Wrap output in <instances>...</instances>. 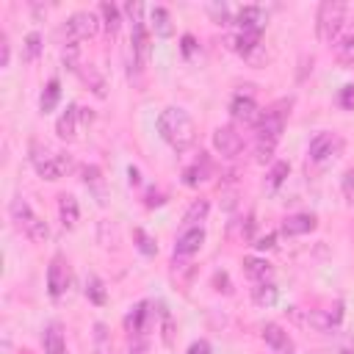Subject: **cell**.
Segmentation results:
<instances>
[{
  "mask_svg": "<svg viewBox=\"0 0 354 354\" xmlns=\"http://www.w3.org/2000/svg\"><path fill=\"white\" fill-rule=\"evenodd\" d=\"M8 58H11L8 36H6V33H0V66H8Z\"/></svg>",
  "mask_w": 354,
  "mask_h": 354,
  "instance_id": "obj_41",
  "label": "cell"
},
{
  "mask_svg": "<svg viewBox=\"0 0 354 354\" xmlns=\"http://www.w3.org/2000/svg\"><path fill=\"white\" fill-rule=\"evenodd\" d=\"M100 14H102V25H105V30H108L111 36H116V33H119V22H122L119 8H116L113 3H102V6H100Z\"/></svg>",
  "mask_w": 354,
  "mask_h": 354,
  "instance_id": "obj_30",
  "label": "cell"
},
{
  "mask_svg": "<svg viewBox=\"0 0 354 354\" xmlns=\"http://www.w3.org/2000/svg\"><path fill=\"white\" fill-rule=\"evenodd\" d=\"M185 354H210V343L207 340H194Z\"/></svg>",
  "mask_w": 354,
  "mask_h": 354,
  "instance_id": "obj_43",
  "label": "cell"
},
{
  "mask_svg": "<svg viewBox=\"0 0 354 354\" xmlns=\"http://www.w3.org/2000/svg\"><path fill=\"white\" fill-rule=\"evenodd\" d=\"M260 113H263V111L257 108V102H254L252 94H235L232 102H230V116H232L235 122L257 124V122H260Z\"/></svg>",
  "mask_w": 354,
  "mask_h": 354,
  "instance_id": "obj_12",
  "label": "cell"
},
{
  "mask_svg": "<svg viewBox=\"0 0 354 354\" xmlns=\"http://www.w3.org/2000/svg\"><path fill=\"white\" fill-rule=\"evenodd\" d=\"M127 354H147V343H144L141 337H136V340L130 343V348H127Z\"/></svg>",
  "mask_w": 354,
  "mask_h": 354,
  "instance_id": "obj_45",
  "label": "cell"
},
{
  "mask_svg": "<svg viewBox=\"0 0 354 354\" xmlns=\"http://www.w3.org/2000/svg\"><path fill=\"white\" fill-rule=\"evenodd\" d=\"M332 50H335V58H337L340 64H354V30L340 33V36L332 41Z\"/></svg>",
  "mask_w": 354,
  "mask_h": 354,
  "instance_id": "obj_27",
  "label": "cell"
},
{
  "mask_svg": "<svg viewBox=\"0 0 354 354\" xmlns=\"http://www.w3.org/2000/svg\"><path fill=\"white\" fill-rule=\"evenodd\" d=\"M271 263L266 257H243V274L254 282H271Z\"/></svg>",
  "mask_w": 354,
  "mask_h": 354,
  "instance_id": "obj_21",
  "label": "cell"
},
{
  "mask_svg": "<svg viewBox=\"0 0 354 354\" xmlns=\"http://www.w3.org/2000/svg\"><path fill=\"white\" fill-rule=\"evenodd\" d=\"M241 147H243V138H241V133H238L232 124H221V127L213 130V149H216L218 155L235 158V155L241 152Z\"/></svg>",
  "mask_w": 354,
  "mask_h": 354,
  "instance_id": "obj_11",
  "label": "cell"
},
{
  "mask_svg": "<svg viewBox=\"0 0 354 354\" xmlns=\"http://www.w3.org/2000/svg\"><path fill=\"white\" fill-rule=\"evenodd\" d=\"M124 11L133 17V30H130V44H133V58H136V64H147L149 61V50H152V44H149V30H147V22L141 19V3H127L124 6Z\"/></svg>",
  "mask_w": 354,
  "mask_h": 354,
  "instance_id": "obj_5",
  "label": "cell"
},
{
  "mask_svg": "<svg viewBox=\"0 0 354 354\" xmlns=\"http://www.w3.org/2000/svg\"><path fill=\"white\" fill-rule=\"evenodd\" d=\"M149 25H152L155 36H160V39L174 36V22H171V14H169L166 6H155V8L149 11Z\"/></svg>",
  "mask_w": 354,
  "mask_h": 354,
  "instance_id": "obj_18",
  "label": "cell"
},
{
  "mask_svg": "<svg viewBox=\"0 0 354 354\" xmlns=\"http://www.w3.org/2000/svg\"><path fill=\"white\" fill-rule=\"evenodd\" d=\"M277 299H279V288H277L274 282H254V288H252V301H254L257 307H274Z\"/></svg>",
  "mask_w": 354,
  "mask_h": 354,
  "instance_id": "obj_24",
  "label": "cell"
},
{
  "mask_svg": "<svg viewBox=\"0 0 354 354\" xmlns=\"http://www.w3.org/2000/svg\"><path fill=\"white\" fill-rule=\"evenodd\" d=\"M163 202H166V199H163L160 191H149V194H147V205H149V207H152V205H163Z\"/></svg>",
  "mask_w": 354,
  "mask_h": 354,
  "instance_id": "obj_47",
  "label": "cell"
},
{
  "mask_svg": "<svg viewBox=\"0 0 354 354\" xmlns=\"http://www.w3.org/2000/svg\"><path fill=\"white\" fill-rule=\"evenodd\" d=\"M86 296L94 301V304H105V285H102V279L100 277H88L86 279Z\"/></svg>",
  "mask_w": 354,
  "mask_h": 354,
  "instance_id": "obj_35",
  "label": "cell"
},
{
  "mask_svg": "<svg viewBox=\"0 0 354 354\" xmlns=\"http://www.w3.org/2000/svg\"><path fill=\"white\" fill-rule=\"evenodd\" d=\"M263 340H266L277 354H290V348H293L288 332H285L279 324H266V326H263Z\"/></svg>",
  "mask_w": 354,
  "mask_h": 354,
  "instance_id": "obj_17",
  "label": "cell"
},
{
  "mask_svg": "<svg viewBox=\"0 0 354 354\" xmlns=\"http://www.w3.org/2000/svg\"><path fill=\"white\" fill-rule=\"evenodd\" d=\"M304 321H307L313 329L326 332V329H332V326H337V324L343 321V301H335L332 307H324V310H310Z\"/></svg>",
  "mask_w": 354,
  "mask_h": 354,
  "instance_id": "obj_13",
  "label": "cell"
},
{
  "mask_svg": "<svg viewBox=\"0 0 354 354\" xmlns=\"http://www.w3.org/2000/svg\"><path fill=\"white\" fill-rule=\"evenodd\" d=\"M337 105L346 108V111H354V83H346V86L337 91Z\"/></svg>",
  "mask_w": 354,
  "mask_h": 354,
  "instance_id": "obj_38",
  "label": "cell"
},
{
  "mask_svg": "<svg viewBox=\"0 0 354 354\" xmlns=\"http://www.w3.org/2000/svg\"><path fill=\"white\" fill-rule=\"evenodd\" d=\"M77 72H80V77L88 83V88H91L97 97H105V80H102V75H100V72H97L91 64H83Z\"/></svg>",
  "mask_w": 354,
  "mask_h": 354,
  "instance_id": "obj_29",
  "label": "cell"
},
{
  "mask_svg": "<svg viewBox=\"0 0 354 354\" xmlns=\"http://www.w3.org/2000/svg\"><path fill=\"white\" fill-rule=\"evenodd\" d=\"M58 216H61L64 230H75V227H77L80 207H77V199H75L72 194H61V196H58Z\"/></svg>",
  "mask_w": 354,
  "mask_h": 354,
  "instance_id": "obj_20",
  "label": "cell"
},
{
  "mask_svg": "<svg viewBox=\"0 0 354 354\" xmlns=\"http://www.w3.org/2000/svg\"><path fill=\"white\" fill-rule=\"evenodd\" d=\"M346 22V3L340 0H324L318 6V17H315V30L321 41H335L343 30Z\"/></svg>",
  "mask_w": 354,
  "mask_h": 354,
  "instance_id": "obj_3",
  "label": "cell"
},
{
  "mask_svg": "<svg viewBox=\"0 0 354 354\" xmlns=\"http://www.w3.org/2000/svg\"><path fill=\"white\" fill-rule=\"evenodd\" d=\"M100 28V19L94 11H75L66 25H64V33H66V41H83V39H91Z\"/></svg>",
  "mask_w": 354,
  "mask_h": 354,
  "instance_id": "obj_8",
  "label": "cell"
},
{
  "mask_svg": "<svg viewBox=\"0 0 354 354\" xmlns=\"http://www.w3.org/2000/svg\"><path fill=\"white\" fill-rule=\"evenodd\" d=\"M8 210H11V218L17 221V227H19L33 243H44V241L50 238V227H47V221H41V218L33 213V207L28 205L25 196H14L11 205H8Z\"/></svg>",
  "mask_w": 354,
  "mask_h": 354,
  "instance_id": "obj_2",
  "label": "cell"
},
{
  "mask_svg": "<svg viewBox=\"0 0 354 354\" xmlns=\"http://www.w3.org/2000/svg\"><path fill=\"white\" fill-rule=\"evenodd\" d=\"M194 47H196V39H194L191 33H185V36H183V53H185V55H191V53H194Z\"/></svg>",
  "mask_w": 354,
  "mask_h": 354,
  "instance_id": "obj_46",
  "label": "cell"
},
{
  "mask_svg": "<svg viewBox=\"0 0 354 354\" xmlns=\"http://www.w3.org/2000/svg\"><path fill=\"white\" fill-rule=\"evenodd\" d=\"M207 210H210V202H207V199L191 202V207L185 210V224H188V227H199V221H205Z\"/></svg>",
  "mask_w": 354,
  "mask_h": 354,
  "instance_id": "obj_31",
  "label": "cell"
},
{
  "mask_svg": "<svg viewBox=\"0 0 354 354\" xmlns=\"http://www.w3.org/2000/svg\"><path fill=\"white\" fill-rule=\"evenodd\" d=\"M207 174H210V158L205 152H199V158L183 171V180H185V185H199L207 180Z\"/></svg>",
  "mask_w": 354,
  "mask_h": 354,
  "instance_id": "obj_23",
  "label": "cell"
},
{
  "mask_svg": "<svg viewBox=\"0 0 354 354\" xmlns=\"http://www.w3.org/2000/svg\"><path fill=\"white\" fill-rule=\"evenodd\" d=\"M41 343H44V354H64L66 351V340H64L61 324H47L44 335H41Z\"/></svg>",
  "mask_w": 354,
  "mask_h": 354,
  "instance_id": "obj_22",
  "label": "cell"
},
{
  "mask_svg": "<svg viewBox=\"0 0 354 354\" xmlns=\"http://www.w3.org/2000/svg\"><path fill=\"white\" fill-rule=\"evenodd\" d=\"M147 318H149V301H138V304L130 310V315L124 318L127 332H130V335H141L144 326H147Z\"/></svg>",
  "mask_w": 354,
  "mask_h": 354,
  "instance_id": "obj_26",
  "label": "cell"
},
{
  "mask_svg": "<svg viewBox=\"0 0 354 354\" xmlns=\"http://www.w3.org/2000/svg\"><path fill=\"white\" fill-rule=\"evenodd\" d=\"M163 343L166 346H171L174 343V321H171V315L163 310Z\"/></svg>",
  "mask_w": 354,
  "mask_h": 354,
  "instance_id": "obj_39",
  "label": "cell"
},
{
  "mask_svg": "<svg viewBox=\"0 0 354 354\" xmlns=\"http://www.w3.org/2000/svg\"><path fill=\"white\" fill-rule=\"evenodd\" d=\"M288 171H290V166H288L285 160H274V163H271V171H268V188H279V185L285 183Z\"/></svg>",
  "mask_w": 354,
  "mask_h": 354,
  "instance_id": "obj_36",
  "label": "cell"
},
{
  "mask_svg": "<svg viewBox=\"0 0 354 354\" xmlns=\"http://www.w3.org/2000/svg\"><path fill=\"white\" fill-rule=\"evenodd\" d=\"M274 149H277V141H266V138H257V144H254V158H257V163H271V158H274Z\"/></svg>",
  "mask_w": 354,
  "mask_h": 354,
  "instance_id": "obj_37",
  "label": "cell"
},
{
  "mask_svg": "<svg viewBox=\"0 0 354 354\" xmlns=\"http://www.w3.org/2000/svg\"><path fill=\"white\" fill-rule=\"evenodd\" d=\"M274 241H277V235H274V232H268V235H263V238H260L254 246H257L260 252H266V249H274V246H277Z\"/></svg>",
  "mask_w": 354,
  "mask_h": 354,
  "instance_id": "obj_44",
  "label": "cell"
},
{
  "mask_svg": "<svg viewBox=\"0 0 354 354\" xmlns=\"http://www.w3.org/2000/svg\"><path fill=\"white\" fill-rule=\"evenodd\" d=\"M207 11H210V14L216 17V22H218V25L230 19V8H227L224 3H221V6H207Z\"/></svg>",
  "mask_w": 354,
  "mask_h": 354,
  "instance_id": "obj_42",
  "label": "cell"
},
{
  "mask_svg": "<svg viewBox=\"0 0 354 354\" xmlns=\"http://www.w3.org/2000/svg\"><path fill=\"white\" fill-rule=\"evenodd\" d=\"M33 166H36L39 177H44V180H61L64 171L69 169V158L44 149V152H36V155H33Z\"/></svg>",
  "mask_w": 354,
  "mask_h": 354,
  "instance_id": "obj_10",
  "label": "cell"
},
{
  "mask_svg": "<svg viewBox=\"0 0 354 354\" xmlns=\"http://www.w3.org/2000/svg\"><path fill=\"white\" fill-rule=\"evenodd\" d=\"M91 119H94V113H91L88 108H80V105L72 102V105H66V111L58 116L55 133H58V138H64V141H75L80 124H88Z\"/></svg>",
  "mask_w": 354,
  "mask_h": 354,
  "instance_id": "obj_6",
  "label": "cell"
},
{
  "mask_svg": "<svg viewBox=\"0 0 354 354\" xmlns=\"http://www.w3.org/2000/svg\"><path fill=\"white\" fill-rule=\"evenodd\" d=\"M133 241H136L141 254H155L158 252V243H155V238L147 230H133Z\"/></svg>",
  "mask_w": 354,
  "mask_h": 354,
  "instance_id": "obj_34",
  "label": "cell"
},
{
  "mask_svg": "<svg viewBox=\"0 0 354 354\" xmlns=\"http://www.w3.org/2000/svg\"><path fill=\"white\" fill-rule=\"evenodd\" d=\"M158 133L177 152L191 149L194 141H196V124L183 108H163L158 113Z\"/></svg>",
  "mask_w": 354,
  "mask_h": 354,
  "instance_id": "obj_1",
  "label": "cell"
},
{
  "mask_svg": "<svg viewBox=\"0 0 354 354\" xmlns=\"http://www.w3.org/2000/svg\"><path fill=\"white\" fill-rule=\"evenodd\" d=\"M127 177H130V185H138V183H141V174H138V169H136V166H130V169H127Z\"/></svg>",
  "mask_w": 354,
  "mask_h": 354,
  "instance_id": "obj_48",
  "label": "cell"
},
{
  "mask_svg": "<svg viewBox=\"0 0 354 354\" xmlns=\"http://www.w3.org/2000/svg\"><path fill=\"white\" fill-rule=\"evenodd\" d=\"M315 216L313 213H293V216H288L285 221H282V235H307V232H313L315 230Z\"/></svg>",
  "mask_w": 354,
  "mask_h": 354,
  "instance_id": "obj_15",
  "label": "cell"
},
{
  "mask_svg": "<svg viewBox=\"0 0 354 354\" xmlns=\"http://www.w3.org/2000/svg\"><path fill=\"white\" fill-rule=\"evenodd\" d=\"M343 194H346L348 202H354V169H348L343 174Z\"/></svg>",
  "mask_w": 354,
  "mask_h": 354,
  "instance_id": "obj_40",
  "label": "cell"
},
{
  "mask_svg": "<svg viewBox=\"0 0 354 354\" xmlns=\"http://www.w3.org/2000/svg\"><path fill=\"white\" fill-rule=\"evenodd\" d=\"M39 53H41V33L30 30V33L25 36V44H22V58L30 64V61L39 58Z\"/></svg>",
  "mask_w": 354,
  "mask_h": 354,
  "instance_id": "obj_32",
  "label": "cell"
},
{
  "mask_svg": "<svg viewBox=\"0 0 354 354\" xmlns=\"http://www.w3.org/2000/svg\"><path fill=\"white\" fill-rule=\"evenodd\" d=\"M260 36H263V30H238V36L232 39V47L243 58H252L254 61V53L260 50Z\"/></svg>",
  "mask_w": 354,
  "mask_h": 354,
  "instance_id": "obj_19",
  "label": "cell"
},
{
  "mask_svg": "<svg viewBox=\"0 0 354 354\" xmlns=\"http://www.w3.org/2000/svg\"><path fill=\"white\" fill-rule=\"evenodd\" d=\"M288 113H290V100H279L271 108H266L260 113V122L254 124L257 127V138L279 141V136L285 130V122H288Z\"/></svg>",
  "mask_w": 354,
  "mask_h": 354,
  "instance_id": "obj_4",
  "label": "cell"
},
{
  "mask_svg": "<svg viewBox=\"0 0 354 354\" xmlns=\"http://www.w3.org/2000/svg\"><path fill=\"white\" fill-rule=\"evenodd\" d=\"M340 149H343V141H340V136H335V133H315L313 138H310V147H307V155H310V160L313 163H318V166H324V163H329L332 158H337L340 155Z\"/></svg>",
  "mask_w": 354,
  "mask_h": 354,
  "instance_id": "obj_7",
  "label": "cell"
},
{
  "mask_svg": "<svg viewBox=\"0 0 354 354\" xmlns=\"http://www.w3.org/2000/svg\"><path fill=\"white\" fill-rule=\"evenodd\" d=\"M83 183L97 196V202L105 205V180H102V171L97 166H83Z\"/></svg>",
  "mask_w": 354,
  "mask_h": 354,
  "instance_id": "obj_25",
  "label": "cell"
},
{
  "mask_svg": "<svg viewBox=\"0 0 354 354\" xmlns=\"http://www.w3.org/2000/svg\"><path fill=\"white\" fill-rule=\"evenodd\" d=\"M340 354H354V348H343V351H340Z\"/></svg>",
  "mask_w": 354,
  "mask_h": 354,
  "instance_id": "obj_49",
  "label": "cell"
},
{
  "mask_svg": "<svg viewBox=\"0 0 354 354\" xmlns=\"http://www.w3.org/2000/svg\"><path fill=\"white\" fill-rule=\"evenodd\" d=\"M202 243H205V230L202 227H188V230L180 232V238L174 243V257H191L202 249Z\"/></svg>",
  "mask_w": 354,
  "mask_h": 354,
  "instance_id": "obj_14",
  "label": "cell"
},
{
  "mask_svg": "<svg viewBox=\"0 0 354 354\" xmlns=\"http://www.w3.org/2000/svg\"><path fill=\"white\" fill-rule=\"evenodd\" d=\"M58 100H61V83L53 77V80H47V86H44V91H41V97H39V108H41V113L55 111Z\"/></svg>",
  "mask_w": 354,
  "mask_h": 354,
  "instance_id": "obj_28",
  "label": "cell"
},
{
  "mask_svg": "<svg viewBox=\"0 0 354 354\" xmlns=\"http://www.w3.org/2000/svg\"><path fill=\"white\" fill-rule=\"evenodd\" d=\"M69 282H72V271H69V263L64 254H55L47 266V293L53 299H61L66 290H69Z\"/></svg>",
  "mask_w": 354,
  "mask_h": 354,
  "instance_id": "obj_9",
  "label": "cell"
},
{
  "mask_svg": "<svg viewBox=\"0 0 354 354\" xmlns=\"http://www.w3.org/2000/svg\"><path fill=\"white\" fill-rule=\"evenodd\" d=\"M235 22H238V30H263L266 25V11L260 6H243L238 14H235Z\"/></svg>",
  "mask_w": 354,
  "mask_h": 354,
  "instance_id": "obj_16",
  "label": "cell"
},
{
  "mask_svg": "<svg viewBox=\"0 0 354 354\" xmlns=\"http://www.w3.org/2000/svg\"><path fill=\"white\" fill-rule=\"evenodd\" d=\"M61 58H64V64L72 69V72H77L83 64H80V44L77 41H66L64 44V50H61Z\"/></svg>",
  "mask_w": 354,
  "mask_h": 354,
  "instance_id": "obj_33",
  "label": "cell"
}]
</instances>
